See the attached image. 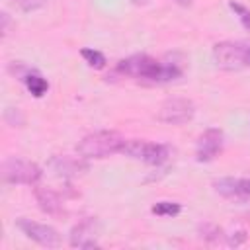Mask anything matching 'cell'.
<instances>
[{"label":"cell","mask_w":250,"mask_h":250,"mask_svg":"<svg viewBox=\"0 0 250 250\" xmlns=\"http://www.w3.org/2000/svg\"><path fill=\"white\" fill-rule=\"evenodd\" d=\"M117 72L129 78H137L152 84H164L180 78L184 74V68L176 61H158L148 55H131L117 62Z\"/></svg>","instance_id":"1"},{"label":"cell","mask_w":250,"mask_h":250,"mask_svg":"<svg viewBox=\"0 0 250 250\" xmlns=\"http://www.w3.org/2000/svg\"><path fill=\"white\" fill-rule=\"evenodd\" d=\"M35 199L39 203V209L51 217H59L64 213V207H62V201L59 197L57 191L49 189V188H37L35 189Z\"/></svg>","instance_id":"12"},{"label":"cell","mask_w":250,"mask_h":250,"mask_svg":"<svg viewBox=\"0 0 250 250\" xmlns=\"http://www.w3.org/2000/svg\"><path fill=\"white\" fill-rule=\"evenodd\" d=\"M131 2H133L135 6H146V4L150 2V0H131Z\"/></svg>","instance_id":"19"},{"label":"cell","mask_w":250,"mask_h":250,"mask_svg":"<svg viewBox=\"0 0 250 250\" xmlns=\"http://www.w3.org/2000/svg\"><path fill=\"white\" fill-rule=\"evenodd\" d=\"M182 211V207L178 203H172V201H158L154 207H152V213L158 215V217H174Z\"/></svg>","instance_id":"14"},{"label":"cell","mask_w":250,"mask_h":250,"mask_svg":"<svg viewBox=\"0 0 250 250\" xmlns=\"http://www.w3.org/2000/svg\"><path fill=\"white\" fill-rule=\"evenodd\" d=\"M10 72H12L18 80H21V82L25 84V88H27L35 98H41V96L47 94L49 82H47L35 68L27 66V64H23V62H12V64H10Z\"/></svg>","instance_id":"8"},{"label":"cell","mask_w":250,"mask_h":250,"mask_svg":"<svg viewBox=\"0 0 250 250\" xmlns=\"http://www.w3.org/2000/svg\"><path fill=\"white\" fill-rule=\"evenodd\" d=\"M70 244L74 248H96V229L94 221H82L70 230Z\"/></svg>","instance_id":"11"},{"label":"cell","mask_w":250,"mask_h":250,"mask_svg":"<svg viewBox=\"0 0 250 250\" xmlns=\"http://www.w3.org/2000/svg\"><path fill=\"white\" fill-rule=\"evenodd\" d=\"M123 154L135 158V160H141L145 164H150V166H160L168 160L170 156V146L162 145V143H150V141H139V139H133V141H125L123 145Z\"/></svg>","instance_id":"4"},{"label":"cell","mask_w":250,"mask_h":250,"mask_svg":"<svg viewBox=\"0 0 250 250\" xmlns=\"http://www.w3.org/2000/svg\"><path fill=\"white\" fill-rule=\"evenodd\" d=\"M195 113L193 104L188 98H170L166 100L158 109V121L168 125H182L188 123Z\"/></svg>","instance_id":"6"},{"label":"cell","mask_w":250,"mask_h":250,"mask_svg":"<svg viewBox=\"0 0 250 250\" xmlns=\"http://www.w3.org/2000/svg\"><path fill=\"white\" fill-rule=\"evenodd\" d=\"M18 229L27 238H31L33 242H37L39 246H45V248H57V246H61V234H59V230H55L49 225L35 223L31 219H20L18 221Z\"/></svg>","instance_id":"7"},{"label":"cell","mask_w":250,"mask_h":250,"mask_svg":"<svg viewBox=\"0 0 250 250\" xmlns=\"http://www.w3.org/2000/svg\"><path fill=\"white\" fill-rule=\"evenodd\" d=\"M219 195L227 199H248L250 197V178H219L213 182Z\"/></svg>","instance_id":"10"},{"label":"cell","mask_w":250,"mask_h":250,"mask_svg":"<svg viewBox=\"0 0 250 250\" xmlns=\"http://www.w3.org/2000/svg\"><path fill=\"white\" fill-rule=\"evenodd\" d=\"M8 23H10V18H8L6 12H2V33H4V35L8 33Z\"/></svg>","instance_id":"18"},{"label":"cell","mask_w":250,"mask_h":250,"mask_svg":"<svg viewBox=\"0 0 250 250\" xmlns=\"http://www.w3.org/2000/svg\"><path fill=\"white\" fill-rule=\"evenodd\" d=\"M213 61L225 70H240L250 66V43L221 41L213 47Z\"/></svg>","instance_id":"3"},{"label":"cell","mask_w":250,"mask_h":250,"mask_svg":"<svg viewBox=\"0 0 250 250\" xmlns=\"http://www.w3.org/2000/svg\"><path fill=\"white\" fill-rule=\"evenodd\" d=\"M80 55H82V59L88 62V66H92V68H102V66H105V57H104L100 51L82 49Z\"/></svg>","instance_id":"15"},{"label":"cell","mask_w":250,"mask_h":250,"mask_svg":"<svg viewBox=\"0 0 250 250\" xmlns=\"http://www.w3.org/2000/svg\"><path fill=\"white\" fill-rule=\"evenodd\" d=\"M123 145H125V139L117 131H96L86 135L78 143L76 150L82 158H105L109 154L121 152Z\"/></svg>","instance_id":"2"},{"label":"cell","mask_w":250,"mask_h":250,"mask_svg":"<svg viewBox=\"0 0 250 250\" xmlns=\"http://www.w3.org/2000/svg\"><path fill=\"white\" fill-rule=\"evenodd\" d=\"M223 131L217 129V127H211L207 131L201 133L199 141H197V146H195V158L197 162H211L223 148Z\"/></svg>","instance_id":"9"},{"label":"cell","mask_w":250,"mask_h":250,"mask_svg":"<svg viewBox=\"0 0 250 250\" xmlns=\"http://www.w3.org/2000/svg\"><path fill=\"white\" fill-rule=\"evenodd\" d=\"M49 0H14V4L21 10V12H35L41 10L43 6H47Z\"/></svg>","instance_id":"17"},{"label":"cell","mask_w":250,"mask_h":250,"mask_svg":"<svg viewBox=\"0 0 250 250\" xmlns=\"http://www.w3.org/2000/svg\"><path fill=\"white\" fill-rule=\"evenodd\" d=\"M51 166L61 176H74V174H78V170H82V164L70 156H55L51 160Z\"/></svg>","instance_id":"13"},{"label":"cell","mask_w":250,"mask_h":250,"mask_svg":"<svg viewBox=\"0 0 250 250\" xmlns=\"http://www.w3.org/2000/svg\"><path fill=\"white\" fill-rule=\"evenodd\" d=\"M176 2H178V4H182V6H189V2H191V0H176Z\"/></svg>","instance_id":"20"},{"label":"cell","mask_w":250,"mask_h":250,"mask_svg":"<svg viewBox=\"0 0 250 250\" xmlns=\"http://www.w3.org/2000/svg\"><path fill=\"white\" fill-rule=\"evenodd\" d=\"M229 6H230V10L238 16V20H240L242 27L250 31V8H246V6L238 4V2H229Z\"/></svg>","instance_id":"16"},{"label":"cell","mask_w":250,"mask_h":250,"mask_svg":"<svg viewBox=\"0 0 250 250\" xmlns=\"http://www.w3.org/2000/svg\"><path fill=\"white\" fill-rule=\"evenodd\" d=\"M2 178L8 184L35 186L41 180V168L31 160L12 156L2 162Z\"/></svg>","instance_id":"5"}]
</instances>
